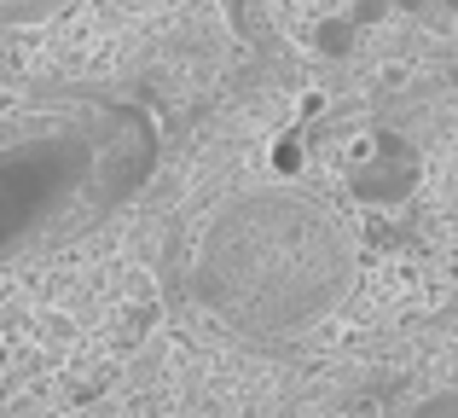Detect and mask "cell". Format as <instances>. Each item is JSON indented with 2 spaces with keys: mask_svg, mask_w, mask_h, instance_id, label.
Returning <instances> with one entry per match:
<instances>
[{
  "mask_svg": "<svg viewBox=\"0 0 458 418\" xmlns=\"http://www.w3.org/2000/svg\"><path fill=\"white\" fill-rule=\"evenodd\" d=\"M412 354V349H406ZM401 354V361H406ZM401 361L394 366H383L377 378H366V384H354V389H343V396H331L325 407H313L308 418H389V401H394V372H401Z\"/></svg>",
  "mask_w": 458,
  "mask_h": 418,
  "instance_id": "277c9868",
  "label": "cell"
},
{
  "mask_svg": "<svg viewBox=\"0 0 458 418\" xmlns=\"http://www.w3.org/2000/svg\"><path fill=\"white\" fill-rule=\"evenodd\" d=\"M256 53L458 58V0H238Z\"/></svg>",
  "mask_w": 458,
  "mask_h": 418,
  "instance_id": "3957f363",
  "label": "cell"
},
{
  "mask_svg": "<svg viewBox=\"0 0 458 418\" xmlns=\"http://www.w3.org/2000/svg\"><path fill=\"white\" fill-rule=\"evenodd\" d=\"M157 158L163 303L81 418H308L458 314V58L256 53Z\"/></svg>",
  "mask_w": 458,
  "mask_h": 418,
  "instance_id": "6da1fadb",
  "label": "cell"
},
{
  "mask_svg": "<svg viewBox=\"0 0 458 418\" xmlns=\"http://www.w3.org/2000/svg\"><path fill=\"white\" fill-rule=\"evenodd\" d=\"M233 47H244L238 0H0V76L70 123Z\"/></svg>",
  "mask_w": 458,
  "mask_h": 418,
  "instance_id": "7a4b0ae2",
  "label": "cell"
}]
</instances>
